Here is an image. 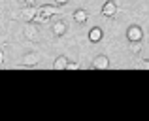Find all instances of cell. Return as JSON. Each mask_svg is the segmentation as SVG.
I'll return each instance as SVG.
<instances>
[{
	"mask_svg": "<svg viewBox=\"0 0 149 121\" xmlns=\"http://www.w3.org/2000/svg\"><path fill=\"white\" fill-rule=\"evenodd\" d=\"M11 15H13V19H21V21L29 23V21H32L34 15H36V8H34V4H30V6L23 8V10L15 11V13H11Z\"/></svg>",
	"mask_w": 149,
	"mask_h": 121,
	"instance_id": "obj_1",
	"label": "cell"
},
{
	"mask_svg": "<svg viewBox=\"0 0 149 121\" xmlns=\"http://www.w3.org/2000/svg\"><path fill=\"white\" fill-rule=\"evenodd\" d=\"M128 51L132 53V55H140L142 53V42H128Z\"/></svg>",
	"mask_w": 149,
	"mask_h": 121,
	"instance_id": "obj_12",
	"label": "cell"
},
{
	"mask_svg": "<svg viewBox=\"0 0 149 121\" xmlns=\"http://www.w3.org/2000/svg\"><path fill=\"white\" fill-rule=\"evenodd\" d=\"M23 36H25L29 42H40V32H38L36 23H32V21L25 23V29H23Z\"/></svg>",
	"mask_w": 149,
	"mask_h": 121,
	"instance_id": "obj_2",
	"label": "cell"
},
{
	"mask_svg": "<svg viewBox=\"0 0 149 121\" xmlns=\"http://www.w3.org/2000/svg\"><path fill=\"white\" fill-rule=\"evenodd\" d=\"M0 62H4V53H2V49H0Z\"/></svg>",
	"mask_w": 149,
	"mask_h": 121,
	"instance_id": "obj_16",
	"label": "cell"
},
{
	"mask_svg": "<svg viewBox=\"0 0 149 121\" xmlns=\"http://www.w3.org/2000/svg\"><path fill=\"white\" fill-rule=\"evenodd\" d=\"M66 64H68V57L66 55H58L53 62V68L55 70H66Z\"/></svg>",
	"mask_w": 149,
	"mask_h": 121,
	"instance_id": "obj_11",
	"label": "cell"
},
{
	"mask_svg": "<svg viewBox=\"0 0 149 121\" xmlns=\"http://www.w3.org/2000/svg\"><path fill=\"white\" fill-rule=\"evenodd\" d=\"M17 2H23V4H26V6H30V4H34V0H17Z\"/></svg>",
	"mask_w": 149,
	"mask_h": 121,
	"instance_id": "obj_15",
	"label": "cell"
},
{
	"mask_svg": "<svg viewBox=\"0 0 149 121\" xmlns=\"http://www.w3.org/2000/svg\"><path fill=\"white\" fill-rule=\"evenodd\" d=\"M68 2H70V0H55V4H57V6H66Z\"/></svg>",
	"mask_w": 149,
	"mask_h": 121,
	"instance_id": "obj_14",
	"label": "cell"
},
{
	"mask_svg": "<svg viewBox=\"0 0 149 121\" xmlns=\"http://www.w3.org/2000/svg\"><path fill=\"white\" fill-rule=\"evenodd\" d=\"M58 11H61V10H58L57 4H44L42 8H36V13L38 15H45V17H49V19L53 17V15H57Z\"/></svg>",
	"mask_w": 149,
	"mask_h": 121,
	"instance_id": "obj_4",
	"label": "cell"
},
{
	"mask_svg": "<svg viewBox=\"0 0 149 121\" xmlns=\"http://www.w3.org/2000/svg\"><path fill=\"white\" fill-rule=\"evenodd\" d=\"M76 68H79V64H77V62H70V61H68V64H66V70H76Z\"/></svg>",
	"mask_w": 149,
	"mask_h": 121,
	"instance_id": "obj_13",
	"label": "cell"
},
{
	"mask_svg": "<svg viewBox=\"0 0 149 121\" xmlns=\"http://www.w3.org/2000/svg\"><path fill=\"white\" fill-rule=\"evenodd\" d=\"M102 38H104V32H102V29H98V27H93V29L89 30V42L96 44V42L102 40Z\"/></svg>",
	"mask_w": 149,
	"mask_h": 121,
	"instance_id": "obj_9",
	"label": "cell"
},
{
	"mask_svg": "<svg viewBox=\"0 0 149 121\" xmlns=\"http://www.w3.org/2000/svg\"><path fill=\"white\" fill-rule=\"evenodd\" d=\"M91 68H95V70H106V68H109V59L106 55H96L95 59H93V62H91Z\"/></svg>",
	"mask_w": 149,
	"mask_h": 121,
	"instance_id": "obj_5",
	"label": "cell"
},
{
	"mask_svg": "<svg viewBox=\"0 0 149 121\" xmlns=\"http://www.w3.org/2000/svg\"><path fill=\"white\" fill-rule=\"evenodd\" d=\"M127 40L128 42H142L143 40V30L138 25H130L127 29Z\"/></svg>",
	"mask_w": 149,
	"mask_h": 121,
	"instance_id": "obj_3",
	"label": "cell"
},
{
	"mask_svg": "<svg viewBox=\"0 0 149 121\" xmlns=\"http://www.w3.org/2000/svg\"><path fill=\"white\" fill-rule=\"evenodd\" d=\"M102 15L104 17H115L117 15V4L113 0H106L102 6Z\"/></svg>",
	"mask_w": 149,
	"mask_h": 121,
	"instance_id": "obj_6",
	"label": "cell"
},
{
	"mask_svg": "<svg viewBox=\"0 0 149 121\" xmlns=\"http://www.w3.org/2000/svg\"><path fill=\"white\" fill-rule=\"evenodd\" d=\"M74 21L76 23H87V19H89V11L87 10H83V8H79V10H76L74 11Z\"/></svg>",
	"mask_w": 149,
	"mask_h": 121,
	"instance_id": "obj_10",
	"label": "cell"
},
{
	"mask_svg": "<svg viewBox=\"0 0 149 121\" xmlns=\"http://www.w3.org/2000/svg\"><path fill=\"white\" fill-rule=\"evenodd\" d=\"M66 30H68V27H66V23L62 21V19H58V21H55V23H53V34H55L57 38L64 36Z\"/></svg>",
	"mask_w": 149,
	"mask_h": 121,
	"instance_id": "obj_8",
	"label": "cell"
},
{
	"mask_svg": "<svg viewBox=\"0 0 149 121\" xmlns=\"http://www.w3.org/2000/svg\"><path fill=\"white\" fill-rule=\"evenodd\" d=\"M40 61H42L40 53H38V51H30V53H26V55H25L23 64H25V66H36V64H40Z\"/></svg>",
	"mask_w": 149,
	"mask_h": 121,
	"instance_id": "obj_7",
	"label": "cell"
}]
</instances>
